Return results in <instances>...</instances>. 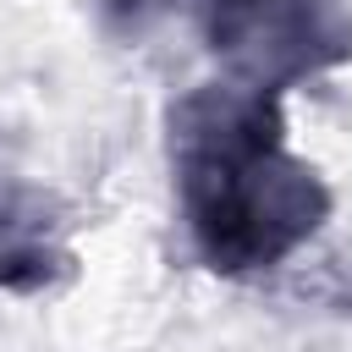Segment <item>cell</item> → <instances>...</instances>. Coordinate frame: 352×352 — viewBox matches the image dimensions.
Returning a JSON list of instances; mask_svg holds the SVG:
<instances>
[{
	"instance_id": "1",
	"label": "cell",
	"mask_w": 352,
	"mask_h": 352,
	"mask_svg": "<svg viewBox=\"0 0 352 352\" xmlns=\"http://www.w3.org/2000/svg\"><path fill=\"white\" fill-rule=\"evenodd\" d=\"M165 143L176 209L204 270L253 280L324 231L330 187L292 154L280 99L236 82L187 88L165 116Z\"/></svg>"
},
{
	"instance_id": "2",
	"label": "cell",
	"mask_w": 352,
	"mask_h": 352,
	"mask_svg": "<svg viewBox=\"0 0 352 352\" xmlns=\"http://www.w3.org/2000/svg\"><path fill=\"white\" fill-rule=\"evenodd\" d=\"M209 55L226 82L280 99L352 60V6L346 0H209L204 16Z\"/></svg>"
},
{
	"instance_id": "3",
	"label": "cell",
	"mask_w": 352,
	"mask_h": 352,
	"mask_svg": "<svg viewBox=\"0 0 352 352\" xmlns=\"http://www.w3.org/2000/svg\"><path fill=\"white\" fill-rule=\"evenodd\" d=\"M104 6H110V11H116V16H121V22L132 28V33H138V28L148 22V11H160L165 0H104Z\"/></svg>"
},
{
	"instance_id": "4",
	"label": "cell",
	"mask_w": 352,
	"mask_h": 352,
	"mask_svg": "<svg viewBox=\"0 0 352 352\" xmlns=\"http://www.w3.org/2000/svg\"><path fill=\"white\" fill-rule=\"evenodd\" d=\"M0 209H6V192H0Z\"/></svg>"
}]
</instances>
